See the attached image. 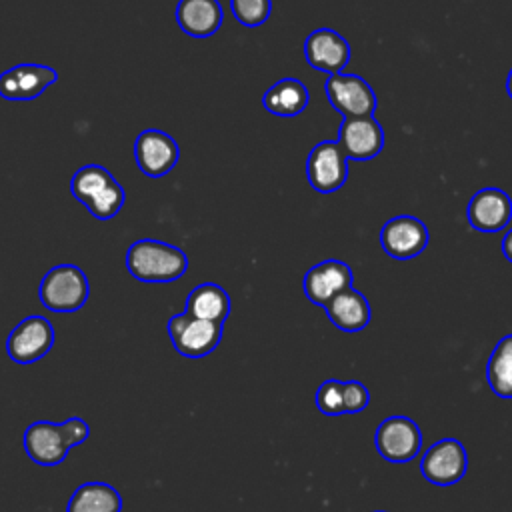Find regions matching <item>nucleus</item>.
<instances>
[{
  "mask_svg": "<svg viewBox=\"0 0 512 512\" xmlns=\"http://www.w3.org/2000/svg\"><path fill=\"white\" fill-rule=\"evenodd\" d=\"M468 470V454L460 440L442 438L434 442L420 460L422 476L436 486H452L464 478Z\"/></svg>",
  "mask_w": 512,
  "mask_h": 512,
  "instance_id": "nucleus-8",
  "label": "nucleus"
},
{
  "mask_svg": "<svg viewBox=\"0 0 512 512\" xmlns=\"http://www.w3.org/2000/svg\"><path fill=\"white\" fill-rule=\"evenodd\" d=\"M54 346V328L40 314L20 320L6 338V352L16 364H32L44 358Z\"/></svg>",
  "mask_w": 512,
  "mask_h": 512,
  "instance_id": "nucleus-7",
  "label": "nucleus"
},
{
  "mask_svg": "<svg viewBox=\"0 0 512 512\" xmlns=\"http://www.w3.org/2000/svg\"><path fill=\"white\" fill-rule=\"evenodd\" d=\"M376 512H386V510H376Z\"/></svg>",
  "mask_w": 512,
  "mask_h": 512,
  "instance_id": "nucleus-29",
  "label": "nucleus"
},
{
  "mask_svg": "<svg viewBox=\"0 0 512 512\" xmlns=\"http://www.w3.org/2000/svg\"><path fill=\"white\" fill-rule=\"evenodd\" d=\"M126 268L140 282H174L188 270V256L174 244L140 238L126 250Z\"/></svg>",
  "mask_w": 512,
  "mask_h": 512,
  "instance_id": "nucleus-2",
  "label": "nucleus"
},
{
  "mask_svg": "<svg viewBox=\"0 0 512 512\" xmlns=\"http://www.w3.org/2000/svg\"><path fill=\"white\" fill-rule=\"evenodd\" d=\"M506 92H508V96L512 98V68H510V72H508V80H506Z\"/></svg>",
  "mask_w": 512,
  "mask_h": 512,
  "instance_id": "nucleus-28",
  "label": "nucleus"
},
{
  "mask_svg": "<svg viewBox=\"0 0 512 512\" xmlns=\"http://www.w3.org/2000/svg\"><path fill=\"white\" fill-rule=\"evenodd\" d=\"M304 58L312 68L332 76L342 72L350 62V46L336 30L318 28L304 42Z\"/></svg>",
  "mask_w": 512,
  "mask_h": 512,
  "instance_id": "nucleus-17",
  "label": "nucleus"
},
{
  "mask_svg": "<svg viewBox=\"0 0 512 512\" xmlns=\"http://www.w3.org/2000/svg\"><path fill=\"white\" fill-rule=\"evenodd\" d=\"M90 296L86 274L74 264H58L50 268L38 286V298L44 308L56 314L80 310Z\"/></svg>",
  "mask_w": 512,
  "mask_h": 512,
  "instance_id": "nucleus-4",
  "label": "nucleus"
},
{
  "mask_svg": "<svg viewBox=\"0 0 512 512\" xmlns=\"http://www.w3.org/2000/svg\"><path fill=\"white\" fill-rule=\"evenodd\" d=\"M230 8L242 26L256 28L270 18L272 0H230Z\"/></svg>",
  "mask_w": 512,
  "mask_h": 512,
  "instance_id": "nucleus-24",
  "label": "nucleus"
},
{
  "mask_svg": "<svg viewBox=\"0 0 512 512\" xmlns=\"http://www.w3.org/2000/svg\"><path fill=\"white\" fill-rule=\"evenodd\" d=\"M324 92L334 110L344 118L372 116L376 110V94L370 84L356 74H332L326 78Z\"/></svg>",
  "mask_w": 512,
  "mask_h": 512,
  "instance_id": "nucleus-9",
  "label": "nucleus"
},
{
  "mask_svg": "<svg viewBox=\"0 0 512 512\" xmlns=\"http://www.w3.org/2000/svg\"><path fill=\"white\" fill-rule=\"evenodd\" d=\"M306 178L316 192L330 194L348 180V158L338 142H318L306 158Z\"/></svg>",
  "mask_w": 512,
  "mask_h": 512,
  "instance_id": "nucleus-10",
  "label": "nucleus"
},
{
  "mask_svg": "<svg viewBox=\"0 0 512 512\" xmlns=\"http://www.w3.org/2000/svg\"><path fill=\"white\" fill-rule=\"evenodd\" d=\"M66 512H122V496L108 482H84L72 492Z\"/></svg>",
  "mask_w": 512,
  "mask_h": 512,
  "instance_id": "nucleus-22",
  "label": "nucleus"
},
{
  "mask_svg": "<svg viewBox=\"0 0 512 512\" xmlns=\"http://www.w3.org/2000/svg\"><path fill=\"white\" fill-rule=\"evenodd\" d=\"M376 452L394 464L410 462L420 454L422 432L408 416H388L374 432Z\"/></svg>",
  "mask_w": 512,
  "mask_h": 512,
  "instance_id": "nucleus-6",
  "label": "nucleus"
},
{
  "mask_svg": "<svg viewBox=\"0 0 512 512\" xmlns=\"http://www.w3.org/2000/svg\"><path fill=\"white\" fill-rule=\"evenodd\" d=\"M324 312L328 320L342 332H360L370 322V304L366 296L354 288L342 290L326 306Z\"/></svg>",
  "mask_w": 512,
  "mask_h": 512,
  "instance_id": "nucleus-19",
  "label": "nucleus"
},
{
  "mask_svg": "<svg viewBox=\"0 0 512 512\" xmlns=\"http://www.w3.org/2000/svg\"><path fill=\"white\" fill-rule=\"evenodd\" d=\"M336 142L348 160H372L384 148V132L374 116L344 118Z\"/></svg>",
  "mask_w": 512,
  "mask_h": 512,
  "instance_id": "nucleus-16",
  "label": "nucleus"
},
{
  "mask_svg": "<svg viewBox=\"0 0 512 512\" xmlns=\"http://www.w3.org/2000/svg\"><path fill=\"white\" fill-rule=\"evenodd\" d=\"M134 158L142 174L150 178H162L176 166L180 148L176 140L156 128L142 130L134 142Z\"/></svg>",
  "mask_w": 512,
  "mask_h": 512,
  "instance_id": "nucleus-11",
  "label": "nucleus"
},
{
  "mask_svg": "<svg viewBox=\"0 0 512 512\" xmlns=\"http://www.w3.org/2000/svg\"><path fill=\"white\" fill-rule=\"evenodd\" d=\"M308 90L296 78H282L274 82L262 96V106L274 116H298L308 106Z\"/></svg>",
  "mask_w": 512,
  "mask_h": 512,
  "instance_id": "nucleus-21",
  "label": "nucleus"
},
{
  "mask_svg": "<svg viewBox=\"0 0 512 512\" xmlns=\"http://www.w3.org/2000/svg\"><path fill=\"white\" fill-rule=\"evenodd\" d=\"M90 436V426L82 418L64 422L36 420L26 426L22 444L28 458L38 466H58L64 462L72 446L82 444Z\"/></svg>",
  "mask_w": 512,
  "mask_h": 512,
  "instance_id": "nucleus-1",
  "label": "nucleus"
},
{
  "mask_svg": "<svg viewBox=\"0 0 512 512\" xmlns=\"http://www.w3.org/2000/svg\"><path fill=\"white\" fill-rule=\"evenodd\" d=\"M222 326L216 322L194 318L186 312L174 314L168 324V336L174 350L186 358H204L216 350L222 340Z\"/></svg>",
  "mask_w": 512,
  "mask_h": 512,
  "instance_id": "nucleus-5",
  "label": "nucleus"
},
{
  "mask_svg": "<svg viewBox=\"0 0 512 512\" xmlns=\"http://www.w3.org/2000/svg\"><path fill=\"white\" fill-rule=\"evenodd\" d=\"M184 312L200 320L224 324L230 314V296L222 286L214 282L198 284L190 290Z\"/></svg>",
  "mask_w": 512,
  "mask_h": 512,
  "instance_id": "nucleus-20",
  "label": "nucleus"
},
{
  "mask_svg": "<svg viewBox=\"0 0 512 512\" xmlns=\"http://www.w3.org/2000/svg\"><path fill=\"white\" fill-rule=\"evenodd\" d=\"M70 192L98 220L114 218L126 200L120 182L100 164L78 168L70 180Z\"/></svg>",
  "mask_w": 512,
  "mask_h": 512,
  "instance_id": "nucleus-3",
  "label": "nucleus"
},
{
  "mask_svg": "<svg viewBox=\"0 0 512 512\" xmlns=\"http://www.w3.org/2000/svg\"><path fill=\"white\" fill-rule=\"evenodd\" d=\"M486 380L498 398H512V334L496 342L486 364Z\"/></svg>",
  "mask_w": 512,
  "mask_h": 512,
  "instance_id": "nucleus-23",
  "label": "nucleus"
},
{
  "mask_svg": "<svg viewBox=\"0 0 512 512\" xmlns=\"http://www.w3.org/2000/svg\"><path fill=\"white\" fill-rule=\"evenodd\" d=\"M58 80L52 66L46 64H16L0 74V96L4 100H34Z\"/></svg>",
  "mask_w": 512,
  "mask_h": 512,
  "instance_id": "nucleus-13",
  "label": "nucleus"
},
{
  "mask_svg": "<svg viewBox=\"0 0 512 512\" xmlns=\"http://www.w3.org/2000/svg\"><path fill=\"white\" fill-rule=\"evenodd\" d=\"M466 218L468 224L478 232H500L512 220V200L500 188H482L470 198Z\"/></svg>",
  "mask_w": 512,
  "mask_h": 512,
  "instance_id": "nucleus-15",
  "label": "nucleus"
},
{
  "mask_svg": "<svg viewBox=\"0 0 512 512\" xmlns=\"http://www.w3.org/2000/svg\"><path fill=\"white\" fill-rule=\"evenodd\" d=\"M370 402V392L360 380H346L342 382V404L344 414H358Z\"/></svg>",
  "mask_w": 512,
  "mask_h": 512,
  "instance_id": "nucleus-26",
  "label": "nucleus"
},
{
  "mask_svg": "<svg viewBox=\"0 0 512 512\" xmlns=\"http://www.w3.org/2000/svg\"><path fill=\"white\" fill-rule=\"evenodd\" d=\"M222 6L218 0H180L176 22L192 38H208L222 26Z\"/></svg>",
  "mask_w": 512,
  "mask_h": 512,
  "instance_id": "nucleus-18",
  "label": "nucleus"
},
{
  "mask_svg": "<svg viewBox=\"0 0 512 512\" xmlns=\"http://www.w3.org/2000/svg\"><path fill=\"white\" fill-rule=\"evenodd\" d=\"M316 408L324 416H342L344 404H342V380L328 378L320 384L316 392Z\"/></svg>",
  "mask_w": 512,
  "mask_h": 512,
  "instance_id": "nucleus-25",
  "label": "nucleus"
},
{
  "mask_svg": "<svg viewBox=\"0 0 512 512\" xmlns=\"http://www.w3.org/2000/svg\"><path fill=\"white\" fill-rule=\"evenodd\" d=\"M384 252L396 260H408L428 246V228L416 216L400 214L390 218L380 230Z\"/></svg>",
  "mask_w": 512,
  "mask_h": 512,
  "instance_id": "nucleus-12",
  "label": "nucleus"
},
{
  "mask_svg": "<svg viewBox=\"0 0 512 512\" xmlns=\"http://www.w3.org/2000/svg\"><path fill=\"white\" fill-rule=\"evenodd\" d=\"M352 280L354 276L346 262L328 258L308 268L302 280V288L312 304L324 308L336 294L352 288Z\"/></svg>",
  "mask_w": 512,
  "mask_h": 512,
  "instance_id": "nucleus-14",
  "label": "nucleus"
},
{
  "mask_svg": "<svg viewBox=\"0 0 512 512\" xmlns=\"http://www.w3.org/2000/svg\"><path fill=\"white\" fill-rule=\"evenodd\" d=\"M502 254L506 256L508 262H512V228L502 238Z\"/></svg>",
  "mask_w": 512,
  "mask_h": 512,
  "instance_id": "nucleus-27",
  "label": "nucleus"
}]
</instances>
